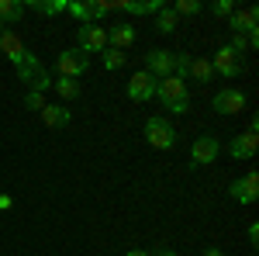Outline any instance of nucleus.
I'll list each match as a JSON object with an SVG mask.
<instances>
[{
	"label": "nucleus",
	"instance_id": "nucleus-21",
	"mask_svg": "<svg viewBox=\"0 0 259 256\" xmlns=\"http://www.w3.org/2000/svg\"><path fill=\"white\" fill-rule=\"evenodd\" d=\"M21 49H24V42L18 39V31H4V35H0V52H4L7 59H14Z\"/></svg>",
	"mask_w": 259,
	"mask_h": 256
},
{
	"label": "nucleus",
	"instance_id": "nucleus-3",
	"mask_svg": "<svg viewBox=\"0 0 259 256\" xmlns=\"http://www.w3.org/2000/svg\"><path fill=\"white\" fill-rule=\"evenodd\" d=\"M56 69H59V77L76 80L90 69V56L80 52V49H66V52H59V59H56Z\"/></svg>",
	"mask_w": 259,
	"mask_h": 256
},
{
	"label": "nucleus",
	"instance_id": "nucleus-26",
	"mask_svg": "<svg viewBox=\"0 0 259 256\" xmlns=\"http://www.w3.org/2000/svg\"><path fill=\"white\" fill-rule=\"evenodd\" d=\"M190 62H194V56H190V52H177V62H173V77L187 80V77H190Z\"/></svg>",
	"mask_w": 259,
	"mask_h": 256
},
{
	"label": "nucleus",
	"instance_id": "nucleus-18",
	"mask_svg": "<svg viewBox=\"0 0 259 256\" xmlns=\"http://www.w3.org/2000/svg\"><path fill=\"white\" fill-rule=\"evenodd\" d=\"M152 18H156V31H162V35H173V31L180 28V18L169 11V7H162L159 14H152Z\"/></svg>",
	"mask_w": 259,
	"mask_h": 256
},
{
	"label": "nucleus",
	"instance_id": "nucleus-9",
	"mask_svg": "<svg viewBox=\"0 0 259 256\" xmlns=\"http://www.w3.org/2000/svg\"><path fill=\"white\" fill-rule=\"evenodd\" d=\"M173 62H177V52H166V49H152L145 56V73H152L156 80L173 77Z\"/></svg>",
	"mask_w": 259,
	"mask_h": 256
},
{
	"label": "nucleus",
	"instance_id": "nucleus-22",
	"mask_svg": "<svg viewBox=\"0 0 259 256\" xmlns=\"http://www.w3.org/2000/svg\"><path fill=\"white\" fill-rule=\"evenodd\" d=\"M52 87H56V94H59L62 100H76L80 97V83H76V80L59 77V80H52Z\"/></svg>",
	"mask_w": 259,
	"mask_h": 256
},
{
	"label": "nucleus",
	"instance_id": "nucleus-23",
	"mask_svg": "<svg viewBox=\"0 0 259 256\" xmlns=\"http://www.w3.org/2000/svg\"><path fill=\"white\" fill-rule=\"evenodd\" d=\"M28 7H31L35 14H41V18H52V14H62V11H66L62 0H56V4H49V0H31Z\"/></svg>",
	"mask_w": 259,
	"mask_h": 256
},
{
	"label": "nucleus",
	"instance_id": "nucleus-27",
	"mask_svg": "<svg viewBox=\"0 0 259 256\" xmlns=\"http://www.w3.org/2000/svg\"><path fill=\"white\" fill-rule=\"evenodd\" d=\"M232 11H235L232 0H214V4H211V14H218V18H228Z\"/></svg>",
	"mask_w": 259,
	"mask_h": 256
},
{
	"label": "nucleus",
	"instance_id": "nucleus-5",
	"mask_svg": "<svg viewBox=\"0 0 259 256\" xmlns=\"http://www.w3.org/2000/svg\"><path fill=\"white\" fill-rule=\"evenodd\" d=\"M156 83H159V80L152 77V73H145V69L132 73V77H128V97L135 100V104L152 100V97H156Z\"/></svg>",
	"mask_w": 259,
	"mask_h": 256
},
{
	"label": "nucleus",
	"instance_id": "nucleus-31",
	"mask_svg": "<svg viewBox=\"0 0 259 256\" xmlns=\"http://www.w3.org/2000/svg\"><path fill=\"white\" fill-rule=\"evenodd\" d=\"M7 208H11V197H7V194H0V211H7Z\"/></svg>",
	"mask_w": 259,
	"mask_h": 256
},
{
	"label": "nucleus",
	"instance_id": "nucleus-25",
	"mask_svg": "<svg viewBox=\"0 0 259 256\" xmlns=\"http://www.w3.org/2000/svg\"><path fill=\"white\" fill-rule=\"evenodd\" d=\"M169 11H173L177 18H187V14H200V11H204V4H200V0H177Z\"/></svg>",
	"mask_w": 259,
	"mask_h": 256
},
{
	"label": "nucleus",
	"instance_id": "nucleus-20",
	"mask_svg": "<svg viewBox=\"0 0 259 256\" xmlns=\"http://www.w3.org/2000/svg\"><path fill=\"white\" fill-rule=\"evenodd\" d=\"M259 45V35L252 31V35H232V42H228V49L235 52V56H245L249 49H256Z\"/></svg>",
	"mask_w": 259,
	"mask_h": 256
},
{
	"label": "nucleus",
	"instance_id": "nucleus-4",
	"mask_svg": "<svg viewBox=\"0 0 259 256\" xmlns=\"http://www.w3.org/2000/svg\"><path fill=\"white\" fill-rule=\"evenodd\" d=\"M11 62H14V69H18V80H21V83H28V87H35V80L45 73V66L38 62V56H35L28 45H24V49H21Z\"/></svg>",
	"mask_w": 259,
	"mask_h": 256
},
{
	"label": "nucleus",
	"instance_id": "nucleus-2",
	"mask_svg": "<svg viewBox=\"0 0 259 256\" xmlns=\"http://www.w3.org/2000/svg\"><path fill=\"white\" fill-rule=\"evenodd\" d=\"M145 142H149L152 149H162V153L173 149V145H177V128H173V121L152 115V118L145 121Z\"/></svg>",
	"mask_w": 259,
	"mask_h": 256
},
{
	"label": "nucleus",
	"instance_id": "nucleus-13",
	"mask_svg": "<svg viewBox=\"0 0 259 256\" xmlns=\"http://www.w3.org/2000/svg\"><path fill=\"white\" fill-rule=\"evenodd\" d=\"M228 194L235 197L239 204H252V201H256V194H259V177H256V173H245V177L232 180Z\"/></svg>",
	"mask_w": 259,
	"mask_h": 256
},
{
	"label": "nucleus",
	"instance_id": "nucleus-8",
	"mask_svg": "<svg viewBox=\"0 0 259 256\" xmlns=\"http://www.w3.org/2000/svg\"><path fill=\"white\" fill-rule=\"evenodd\" d=\"M218 156H221V142H218L214 135H200L197 142H194V149H190L194 166H211Z\"/></svg>",
	"mask_w": 259,
	"mask_h": 256
},
{
	"label": "nucleus",
	"instance_id": "nucleus-30",
	"mask_svg": "<svg viewBox=\"0 0 259 256\" xmlns=\"http://www.w3.org/2000/svg\"><path fill=\"white\" fill-rule=\"evenodd\" d=\"M204 256H225V253H221L218 246H207V249H204Z\"/></svg>",
	"mask_w": 259,
	"mask_h": 256
},
{
	"label": "nucleus",
	"instance_id": "nucleus-10",
	"mask_svg": "<svg viewBox=\"0 0 259 256\" xmlns=\"http://www.w3.org/2000/svg\"><path fill=\"white\" fill-rule=\"evenodd\" d=\"M214 111L218 115H239L245 111V94H242L239 87H225L214 94Z\"/></svg>",
	"mask_w": 259,
	"mask_h": 256
},
{
	"label": "nucleus",
	"instance_id": "nucleus-19",
	"mask_svg": "<svg viewBox=\"0 0 259 256\" xmlns=\"http://www.w3.org/2000/svg\"><path fill=\"white\" fill-rule=\"evenodd\" d=\"M124 59H128V56H124L121 49H111V45L100 52V62H104V69H107V73H118L121 66H124Z\"/></svg>",
	"mask_w": 259,
	"mask_h": 256
},
{
	"label": "nucleus",
	"instance_id": "nucleus-15",
	"mask_svg": "<svg viewBox=\"0 0 259 256\" xmlns=\"http://www.w3.org/2000/svg\"><path fill=\"white\" fill-rule=\"evenodd\" d=\"M41 121H45V128H66L69 121H73V111L66 107V104H45L41 107Z\"/></svg>",
	"mask_w": 259,
	"mask_h": 256
},
{
	"label": "nucleus",
	"instance_id": "nucleus-16",
	"mask_svg": "<svg viewBox=\"0 0 259 256\" xmlns=\"http://www.w3.org/2000/svg\"><path fill=\"white\" fill-rule=\"evenodd\" d=\"M107 45H111V49H121V52L132 49V45H135V28H132V24H118L114 31H107Z\"/></svg>",
	"mask_w": 259,
	"mask_h": 256
},
{
	"label": "nucleus",
	"instance_id": "nucleus-33",
	"mask_svg": "<svg viewBox=\"0 0 259 256\" xmlns=\"http://www.w3.org/2000/svg\"><path fill=\"white\" fill-rule=\"evenodd\" d=\"M156 256H177V253H173V249H162V253H156Z\"/></svg>",
	"mask_w": 259,
	"mask_h": 256
},
{
	"label": "nucleus",
	"instance_id": "nucleus-34",
	"mask_svg": "<svg viewBox=\"0 0 259 256\" xmlns=\"http://www.w3.org/2000/svg\"><path fill=\"white\" fill-rule=\"evenodd\" d=\"M4 31H7V24H4V21H0V35H4Z\"/></svg>",
	"mask_w": 259,
	"mask_h": 256
},
{
	"label": "nucleus",
	"instance_id": "nucleus-1",
	"mask_svg": "<svg viewBox=\"0 0 259 256\" xmlns=\"http://www.w3.org/2000/svg\"><path fill=\"white\" fill-rule=\"evenodd\" d=\"M156 97L166 111H173V115H187L190 111V94H187V80L180 77H162L156 83Z\"/></svg>",
	"mask_w": 259,
	"mask_h": 256
},
{
	"label": "nucleus",
	"instance_id": "nucleus-28",
	"mask_svg": "<svg viewBox=\"0 0 259 256\" xmlns=\"http://www.w3.org/2000/svg\"><path fill=\"white\" fill-rule=\"evenodd\" d=\"M24 104H28L31 111H41V107H45V94H35V90H28V97H24Z\"/></svg>",
	"mask_w": 259,
	"mask_h": 256
},
{
	"label": "nucleus",
	"instance_id": "nucleus-17",
	"mask_svg": "<svg viewBox=\"0 0 259 256\" xmlns=\"http://www.w3.org/2000/svg\"><path fill=\"white\" fill-rule=\"evenodd\" d=\"M21 18H24V4H18V0H0V21L4 24H18Z\"/></svg>",
	"mask_w": 259,
	"mask_h": 256
},
{
	"label": "nucleus",
	"instance_id": "nucleus-24",
	"mask_svg": "<svg viewBox=\"0 0 259 256\" xmlns=\"http://www.w3.org/2000/svg\"><path fill=\"white\" fill-rule=\"evenodd\" d=\"M190 77L197 80V83H211V77H214L211 59H194V62H190Z\"/></svg>",
	"mask_w": 259,
	"mask_h": 256
},
{
	"label": "nucleus",
	"instance_id": "nucleus-6",
	"mask_svg": "<svg viewBox=\"0 0 259 256\" xmlns=\"http://www.w3.org/2000/svg\"><path fill=\"white\" fill-rule=\"evenodd\" d=\"M211 69H214L218 77H225V80H235L242 73V56H235L228 45H221L218 52L211 56Z\"/></svg>",
	"mask_w": 259,
	"mask_h": 256
},
{
	"label": "nucleus",
	"instance_id": "nucleus-29",
	"mask_svg": "<svg viewBox=\"0 0 259 256\" xmlns=\"http://www.w3.org/2000/svg\"><path fill=\"white\" fill-rule=\"evenodd\" d=\"M249 242H252V246H256V242H259V225H256V222L249 225Z\"/></svg>",
	"mask_w": 259,
	"mask_h": 256
},
{
	"label": "nucleus",
	"instance_id": "nucleus-12",
	"mask_svg": "<svg viewBox=\"0 0 259 256\" xmlns=\"http://www.w3.org/2000/svg\"><path fill=\"white\" fill-rule=\"evenodd\" d=\"M80 52H104L107 49V31L100 24H80Z\"/></svg>",
	"mask_w": 259,
	"mask_h": 256
},
{
	"label": "nucleus",
	"instance_id": "nucleus-11",
	"mask_svg": "<svg viewBox=\"0 0 259 256\" xmlns=\"http://www.w3.org/2000/svg\"><path fill=\"white\" fill-rule=\"evenodd\" d=\"M256 21H259L256 7H235L228 14V28H232V35H252L256 31Z\"/></svg>",
	"mask_w": 259,
	"mask_h": 256
},
{
	"label": "nucleus",
	"instance_id": "nucleus-14",
	"mask_svg": "<svg viewBox=\"0 0 259 256\" xmlns=\"http://www.w3.org/2000/svg\"><path fill=\"white\" fill-rule=\"evenodd\" d=\"M256 149H259V135H252V132H242L228 142V156L232 159H252Z\"/></svg>",
	"mask_w": 259,
	"mask_h": 256
},
{
	"label": "nucleus",
	"instance_id": "nucleus-7",
	"mask_svg": "<svg viewBox=\"0 0 259 256\" xmlns=\"http://www.w3.org/2000/svg\"><path fill=\"white\" fill-rule=\"evenodd\" d=\"M111 11V4H100V0H90V4H66V14L76 18L80 24H100V18Z\"/></svg>",
	"mask_w": 259,
	"mask_h": 256
},
{
	"label": "nucleus",
	"instance_id": "nucleus-32",
	"mask_svg": "<svg viewBox=\"0 0 259 256\" xmlns=\"http://www.w3.org/2000/svg\"><path fill=\"white\" fill-rule=\"evenodd\" d=\"M124 256H152V253H145V249H128Z\"/></svg>",
	"mask_w": 259,
	"mask_h": 256
}]
</instances>
